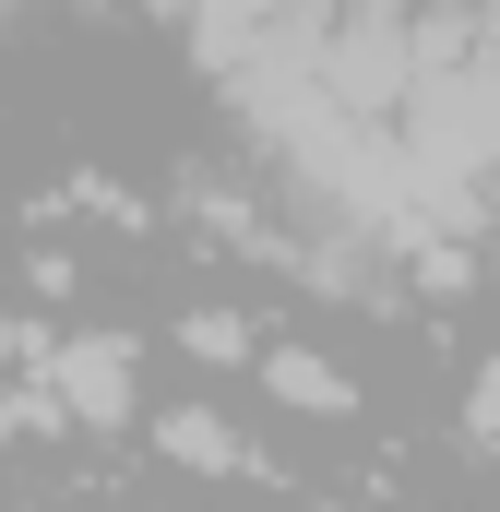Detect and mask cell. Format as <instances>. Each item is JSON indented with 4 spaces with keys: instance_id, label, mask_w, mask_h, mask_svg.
Segmentation results:
<instances>
[{
    "instance_id": "1",
    "label": "cell",
    "mask_w": 500,
    "mask_h": 512,
    "mask_svg": "<svg viewBox=\"0 0 500 512\" xmlns=\"http://www.w3.org/2000/svg\"><path fill=\"white\" fill-rule=\"evenodd\" d=\"M48 405H72V417L120 429V417H131V346H120V334H84V346H48Z\"/></svg>"
},
{
    "instance_id": "2",
    "label": "cell",
    "mask_w": 500,
    "mask_h": 512,
    "mask_svg": "<svg viewBox=\"0 0 500 512\" xmlns=\"http://www.w3.org/2000/svg\"><path fill=\"white\" fill-rule=\"evenodd\" d=\"M262 382L286 393V405H298V417H334V405H346V382H334V370H322V358H310V346H274V358H262Z\"/></svg>"
},
{
    "instance_id": "3",
    "label": "cell",
    "mask_w": 500,
    "mask_h": 512,
    "mask_svg": "<svg viewBox=\"0 0 500 512\" xmlns=\"http://www.w3.org/2000/svg\"><path fill=\"white\" fill-rule=\"evenodd\" d=\"M155 441H167L179 465H239V441H227L215 417H155Z\"/></svg>"
}]
</instances>
